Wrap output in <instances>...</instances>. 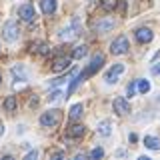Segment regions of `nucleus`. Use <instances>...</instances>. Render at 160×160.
Returning <instances> with one entry per match:
<instances>
[{"label":"nucleus","mask_w":160,"mask_h":160,"mask_svg":"<svg viewBox=\"0 0 160 160\" xmlns=\"http://www.w3.org/2000/svg\"><path fill=\"white\" fill-rule=\"evenodd\" d=\"M18 16L24 20V22H32L34 18H36V8L32 6V4H24V6L18 8Z\"/></svg>","instance_id":"6"},{"label":"nucleus","mask_w":160,"mask_h":160,"mask_svg":"<svg viewBox=\"0 0 160 160\" xmlns=\"http://www.w3.org/2000/svg\"><path fill=\"white\" fill-rule=\"evenodd\" d=\"M68 136H72V138L84 136V126H82V124H74V126H70L68 128Z\"/></svg>","instance_id":"16"},{"label":"nucleus","mask_w":160,"mask_h":160,"mask_svg":"<svg viewBox=\"0 0 160 160\" xmlns=\"http://www.w3.org/2000/svg\"><path fill=\"white\" fill-rule=\"evenodd\" d=\"M88 156H90V158H102V156H104V150H102V148H94L92 152L88 154Z\"/></svg>","instance_id":"24"},{"label":"nucleus","mask_w":160,"mask_h":160,"mask_svg":"<svg viewBox=\"0 0 160 160\" xmlns=\"http://www.w3.org/2000/svg\"><path fill=\"white\" fill-rule=\"evenodd\" d=\"M112 106H114V112L120 114V116H124V114H128V112H130V104H128V100H126V98H122V96L114 98Z\"/></svg>","instance_id":"7"},{"label":"nucleus","mask_w":160,"mask_h":160,"mask_svg":"<svg viewBox=\"0 0 160 160\" xmlns=\"http://www.w3.org/2000/svg\"><path fill=\"white\" fill-rule=\"evenodd\" d=\"M98 132L102 134V136H110V120H102V122L98 124Z\"/></svg>","instance_id":"17"},{"label":"nucleus","mask_w":160,"mask_h":160,"mask_svg":"<svg viewBox=\"0 0 160 160\" xmlns=\"http://www.w3.org/2000/svg\"><path fill=\"white\" fill-rule=\"evenodd\" d=\"M38 52L40 54H46L48 52V44H40V46H38Z\"/></svg>","instance_id":"25"},{"label":"nucleus","mask_w":160,"mask_h":160,"mask_svg":"<svg viewBox=\"0 0 160 160\" xmlns=\"http://www.w3.org/2000/svg\"><path fill=\"white\" fill-rule=\"evenodd\" d=\"M102 64H104V54H96V56H94L92 60H90V64H88V66L84 68L82 72H80V74H82V78L86 80L88 76H92V74H96L98 70L102 68Z\"/></svg>","instance_id":"2"},{"label":"nucleus","mask_w":160,"mask_h":160,"mask_svg":"<svg viewBox=\"0 0 160 160\" xmlns=\"http://www.w3.org/2000/svg\"><path fill=\"white\" fill-rule=\"evenodd\" d=\"M86 54H88V46H84V44H82V46H76V48H74L72 58H84Z\"/></svg>","instance_id":"18"},{"label":"nucleus","mask_w":160,"mask_h":160,"mask_svg":"<svg viewBox=\"0 0 160 160\" xmlns=\"http://www.w3.org/2000/svg\"><path fill=\"white\" fill-rule=\"evenodd\" d=\"M152 74H160V64H154L152 66Z\"/></svg>","instance_id":"27"},{"label":"nucleus","mask_w":160,"mask_h":160,"mask_svg":"<svg viewBox=\"0 0 160 160\" xmlns=\"http://www.w3.org/2000/svg\"><path fill=\"white\" fill-rule=\"evenodd\" d=\"M2 134H4V124L0 122V136H2Z\"/></svg>","instance_id":"29"},{"label":"nucleus","mask_w":160,"mask_h":160,"mask_svg":"<svg viewBox=\"0 0 160 160\" xmlns=\"http://www.w3.org/2000/svg\"><path fill=\"white\" fill-rule=\"evenodd\" d=\"M144 144L150 150H160V140L156 136H144Z\"/></svg>","instance_id":"15"},{"label":"nucleus","mask_w":160,"mask_h":160,"mask_svg":"<svg viewBox=\"0 0 160 160\" xmlns=\"http://www.w3.org/2000/svg\"><path fill=\"white\" fill-rule=\"evenodd\" d=\"M36 156H38L36 150H34V152H28V154H26V160H32V158H36Z\"/></svg>","instance_id":"26"},{"label":"nucleus","mask_w":160,"mask_h":160,"mask_svg":"<svg viewBox=\"0 0 160 160\" xmlns=\"http://www.w3.org/2000/svg\"><path fill=\"white\" fill-rule=\"evenodd\" d=\"M2 32H4V38L8 40V42H14V40L18 38V34H20V30H18V24L14 22V20H8L6 24H4V28H2Z\"/></svg>","instance_id":"4"},{"label":"nucleus","mask_w":160,"mask_h":160,"mask_svg":"<svg viewBox=\"0 0 160 160\" xmlns=\"http://www.w3.org/2000/svg\"><path fill=\"white\" fill-rule=\"evenodd\" d=\"M136 84H138V80H132V82L126 86V94H128V96H134V92H136Z\"/></svg>","instance_id":"23"},{"label":"nucleus","mask_w":160,"mask_h":160,"mask_svg":"<svg viewBox=\"0 0 160 160\" xmlns=\"http://www.w3.org/2000/svg\"><path fill=\"white\" fill-rule=\"evenodd\" d=\"M80 34V20L78 18H74L72 22H70V26H66L60 32V38L62 40H72V38H76Z\"/></svg>","instance_id":"3"},{"label":"nucleus","mask_w":160,"mask_h":160,"mask_svg":"<svg viewBox=\"0 0 160 160\" xmlns=\"http://www.w3.org/2000/svg\"><path fill=\"white\" fill-rule=\"evenodd\" d=\"M12 76L20 78V80H26V74H24V66H22V64H18V66L12 68Z\"/></svg>","instance_id":"19"},{"label":"nucleus","mask_w":160,"mask_h":160,"mask_svg":"<svg viewBox=\"0 0 160 160\" xmlns=\"http://www.w3.org/2000/svg\"><path fill=\"white\" fill-rule=\"evenodd\" d=\"M118 0H102V10H106V12H112L114 8H116Z\"/></svg>","instance_id":"20"},{"label":"nucleus","mask_w":160,"mask_h":160,"mask_svg":"<svg viewBox=\"0 0 160 160\" xmlns=\"http://www.w3.org/2000/svg\"><path fill=\"white\" fill-rule=\"evenodd\" d=\"M138 90H140V94L150 92V82L148 80H138Z\"/></svg>","instance_id":"21"},{"label":"nucleus","mask_w":160,"mask_h":160,"mask_svg":"<svg viewBox=\"0 0 160 160\" xmlns=\"http://www.w3.org/2000/svg\"><path fill=\"white\" fill-rule=\"evenodd\" d=\"M82 114H84V106L82 104H74L72 108H70V120H78V118H82Z\"/></svg>","instance_id":"13"},{"label":"nucleus","mask_w":160,"mask_h":160,"mask_svg":"<svg viewBox=\"0 0 160 160\" xmlns=\"http://www.w3.org/2000/svg\"><path fill=\"white\" fill-rule=\"evenodd\" d=\"M52 158H64V152H54Z\"/></svg>","instance_id":"28"},{"label":"nucleus","mask_w":160,"mask_h":160,"mask_svg":"<svg viewBox=\"0 0 160 160\" xmlns=\"http://www.w3.org/2000/svg\"><path fill=\"white\" fill-rule=\"evenodd\" d=\"M72 60H70L68 56H58L56 60H54V64H52V72H62V70H68L70 66H72Z\"/></svg>","instance_id":"9"},{"label":"nucleus","mask_w":160,"mask_h":160,"mask_svg":"<svg viewBox=\"0 0 160 160\" xmlns=\"http://www.w3.org/2000/svg\"><path fill=\"white\" fill-rule=\"evenodd\" d=\"M152 30L150 28H138L136 30V38H138V42H142V44H146V42H150L152 40Z\"/></svg>","instance_id":"12"},{"label":"nucleus","mask_w":160,"mask_h":160,"mask_svg":"<svg viewBox=\"0 0 160 160\" xmlns=\"http://www.w3.org/2000/svg\"><path fill=\"white\" fill-rule=\"evenodd\" d=\"M40 8L46 16H50V14L56 12V0H40Z\"/></svg>","instance_id":"11"},{"label":"nucleus","mask_w":160,"mask_h":160,"mask_svg":"<svg viewBox=\"0 0 160 160\" xmlns=\"http://www.w3.org/2000/svg\"><path fill=\"white\" fill-rule=\"evenodd\" d=\"M62 96H64V94L60 92V90H52L50 96H48V102H58V100H62Z\"/></svg>","instance_id":"22"},{"label":"nucleus","mask_w":160,"mask_h":160,"mask_svg":"<svg viewBox=\"0 0 160 160\" xmlns=\"http://www.w3.org/2000/svg\"><path fill=\"white\" fill-rule=\"evenodd\" d=\"M128 48L130 46H128V38L126 36H118L112 44H110V52L112 54H126Z\"/></svg>","instance_id":"5"},{"label":"nucleus","mask_w":160,"mask_h":160,"mask_svg":"<svg viewBox=\"0 0 160 160\" xmlns=\"http://www.w3.org/2000/svg\"><path fill=\"white\" fill-rule=\"evenodd\" d=\"M4 110H6V112H14V110H16V106H18V100H16V96H8L6 100H4Z\"/></svg>","instance_id":"14"},{"label":"nucleus","mask_w":160,"mask_h":160,"mask_svg":"<svg viewBox=\"0 0 160 160\" xmlns=\"http://www.w3.org/2000/svg\"><path fill=\"white\" fill-rule=\"evenodd\" d=\"M60 120H62V112L60 110H48V112H44L40 116V124L44 128H54L60 124Z\"/></svg>","instance_id":"1"},{"label":"nucleus","mask_w":160,"mask_h":160,"mask_svg":"<svg viewBox=\"0 0 160 160\" xmlns=\"http://www.w3.org/2000/svg\"><path fill=\"white\" fill-rule=\"evenodd\" d=\"M114 20L112 18H104V20H98L96 24H94V30H96V32H108V30H112L114 28Z\"/></svg>","instance_id":"10"},{"label":"nucleus","mask_w":160,"mask_h":160,"mask_svg":"<svg viewBox=\"0 0 160 160\" xmlns=\"http://www.w3.org/2000/svg\"><path fill=\"white\" fill-rule=\"evenodd\" d=\"M122 72H124V64H114V66H112V68H110L108 72H106V76H104L106 84H114Z\"/></svg>","instance_id":"8"}]
</instances>
